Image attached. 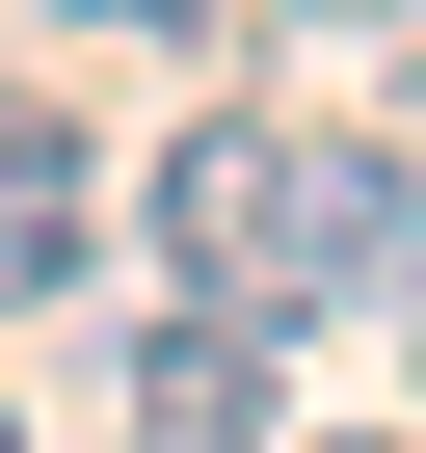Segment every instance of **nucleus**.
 <instances>
[{"instance_id": "obj_8", "label": "nucleus", "mask_w": 426, "mask_h": 453, "mask_svg": "<svg viewBox=\"0 0 426 453\" xmlns=\"http://www.w3.org/2000/svg\"><path fill=\"white\" fill-rule=\"evenodd\" d=\"M0 453H27V400H0Z\"/></svg>"}, {"instance_id": "obj_4", "label": "nucleus", "mask_w": 426, "mask_h": 453, "mask_svg": "<svg viewBox=\"0 0 426 453\" xmlns=\"http://www.w3.org/2000/svg\"><path fill=\"white\" fill-rule=\"evenodd\" d=\"M80 241H107L80 107H27V81H0V320H27V294H80Z\"/></svg>"}, {"instance_id": "obj_2", "label": "nucleus", "mask_w": 426, "mask_h": 453, "mask_svg": "<svg viewBox=\"0 0 426 453\" xmlns=\"http://www.w3.org/2000/svg\"><path fill=\"white\" fill-rule=\"evenodd\" d=\"M160 241H186V294H240V320H267V241H293V134H267V107H213V134L160 160Z\"/></svg>"}, {"instance_id": "obj_1", "label": "nucleus", "mask_w": 426, "mask_h": 453, "mask_svg": "<svg viewBox=\"0 0 426 453\" xmlns=\"http://www.w3.org/2000/svg\"><path fill=\"white\" fill-rule=\"evenodd\" d=\"M373 294H426V160H399V134H293L267 320H373Z\"/></svg>"}, {"instance_id": "obj_6", "label": "nucleus", "mask_w": 426, "mask_h": 453, "mask_svg": "<svg viewBox=\"0 0 426 453\" xmlns=\"http://www.w3.org/2000/svg\"><path fill=\"white\" fill-rule=\"evenodd\" d=\"M54 27H186V0H54Z\"/></svg>"}, {"instance_id": "obj_5", "label": "nucleus", "mask_w": 426, "mask_h": 453, "mask_svg": "<svg viewBox=\"0 0 426 453\" xmlns=\"http://www.w3.org/2000/svg\"><path fill=\"white\" fill-rule=\"evenodd\" d=\"M240 27H399V0H240Z\"/></svg>"}, {"instance_id": "obj_3", "label": "nucleus", "mask_w": 426, "mask_h": 453, "mask_svg": "<svg viewBox=\"0 0 426 453\" xmlns=\"http://www.w3.org/2000/svg\"><path fill=\"white\" fill-rule=\"evenodd\" d=\"M267 347H293V320H240V294H186V320L133 347V453H267Z\"/></svg>"}, {"instance_id": "obj_7", "label": "nucleus", "mask_w": 426, "mask_h": 453, "mask_svg": "<svg viewBox=\"0 0 426 453\" xmlns=\"http://www.w3.org/2000/svg\"><path fill=\"white\" fill-rule=\"evenodd\" d=\"M320 453H399V426H320Z\"/></svg>"}]
</instances>
